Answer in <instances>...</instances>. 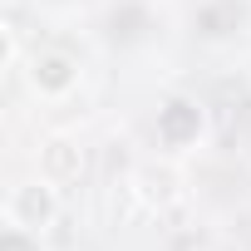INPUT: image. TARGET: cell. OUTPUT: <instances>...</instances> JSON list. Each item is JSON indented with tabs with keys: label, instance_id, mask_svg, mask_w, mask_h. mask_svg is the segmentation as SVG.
I'll use <instances>...</instances> for the list:
<instances>
[{
	"label": "cell",
	"instance_id": "obj_5",
	"mask_svg": "<svg viewBox=\"0 0 251 251\" xmlns=\"http://www.w3.org/2000/svg\"><path fill=\"white\" fill-rule=\"evenodd\" d=\"M5 251H35V246H30V231L10 226V231H5Z\"/></svg>",
	"mask_w": 251,
	"mask_h": 251
},
{
	"label": "cell",
	"instance_id": "obj_2",
	"mask_svg": "<svg viewBox=\"0 0 251 251\" xmlns=\"http://www.w3.org/2000/svg\"><path fill=\"white\" fill-rule=\"evenodd\" d=\"M30 84H35V94L59 99V94H69L79 84V64L69 54H59V50H45V54L30 59Z\"/></svg>",
	"mask_w": 251,
	"mask_h": 251
},
{
	"label": "cell",
	"instance_id": "obj_3",
	"mask_svg": "<svg viewBox=\"0 0 251 251\" xmlns=\"http://www.w3.org/2000/svg\"><path fill=\"white\" fill-rule=\"evenodd\" d=\"M197 133H202V113H197V103L173 99V103L158 113V138H163L168 148H187Z\"/></svg>",
	"mask_w": 251,
	"mask_h": 251
},
{
	"label": "cell",
	"instance_id": "obj_4",
	"mask_svg": "<svg viewBox=\"0 0 251 251\" xmlns=\"http://www.w3.org/2000/svg\"><path fill=\"white\" fill-rule=\"evenodd\" d=\"M40 168H45V177H50V182H74V177L84 173V153H79L74 143L54 138V143H45V153H40Z\"/></svg>",
	"mask_w": 251,
	"mask_h": 251
},
{
	"label": "cell",
	"instance_id": "obj_1",
	"mask_svg": "<svg viewBox=\"0 0 251 251\" xmlns=\"http://www.w3.org/2000/svg\"><path fill=\"white\" fill-rule=\"evenodd\" d=\"M59 217V202H54V187H50V177L45 182H20V187H10V197H5V222L10 226H20V231H45L50 222Z\"/></svg>",
	"mask_w": 251,
	"mask_h": 251
}]
</instances>
